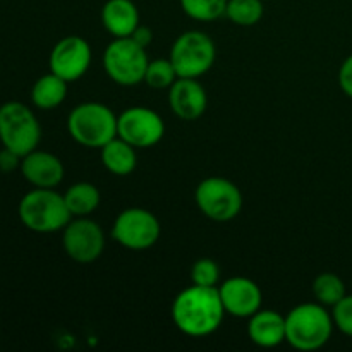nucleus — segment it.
Masks as SVG:
<instances>
[{"mask_svg":"<svg viewBox=\"0 0 352 352\" xmlns=\"http://www.w3.org/2000/svg\"><path fill=\"white\" fill-rule=\"evenodd\" d=\"M226 309L219 287L195 285L179 292L172 305V320L189 337H206L222 323Z\"/></svg>","mask_w":352,"mask_h":352,"instance_id":"obj_1","label":"nucleus"},{"mask_svg":"<svg viewBox=\"0 0 352 352\" xmlns=\"http://www.w3.org/2000/svg\"><path fill=\"white\" fill-rule=\"evenodd\" d=\"M333 325L325 306L305 302L285 316V340L298 351H316L329 342Z\"/></svg>","mask_w":352,"mask_h":352,"instance_id":"obj_2","label":"nucleus"},{"mask_svg":"<svg viewBox=\"0 0 352 352\" xmlns=\"http://www.w3.org/2000/svg\"><path fill=\"white\" fill-rule=\"evenodd\" d=\"M17 213L23 226L38 234L62 230L72 217L65 205L64 195L55 192L54 188H34L26 192L19 201Z\"/></svg>","mask_w":352,"mask_h":352,"instance_id":"obj_3","label":"nucleus"},{"mask_svg":"<svg viewBox=\"0 0 352 352\" xmlns=\"http://www.w3.org/2000/svg\"><path fill=\"white\" fill-rule=\"evenodd\" d=\"M67 129L81 146L103 148L117 138V116L103 103L86 102L69 113Z\"/></svg>","mask_w":352,"mask_h":352,"instance_id":"obj_4","label":"nucleus"},{"mask_svg":"<svg viewBox=\"0 0 352 352\" xmlns=\"http://www.w3.org/2000/svg\"><path fill=\"white\" fill-rule=\"evenodd\" d=\"M41 140V127L30 107L21 102H7L0 107V141L17 155L36 150Z\"/></svg>","mask_w":352,"mask_h":352,"instance_id":"obj_5","label":"nucleus"},{"mask_svg":"<svg viewBox=\"0 0 352 352\" xmlns=\"http://www.w3.org/2000/svg\"><path fill=\"white\" fill-rule=\"evenodd\" d=\"M148 64L146 48L138 45L131 36L116 38L103 52V67L117 85L134 86L144 81Z\"/></svg>","mask_w":352,"mask_h":352,"instance_id":"obj_6","label":"nucleus"},{"mask_svg":"<svg viewBox=\"0 0 352 352\" xmlns=\"http://www.w3.org/2000/svg\"><path fill=\"white\" fill-rule=\"evenodd\" d=\"M217 50L212 38L203 31H186L174 41L170 62L179 78H199L215 64Z\"/></svg>","mask_w":352,"mask_h":352,"instance_id":"obj_7","label":"nucleus"},{"mask_svg":"<svg viewBox=\"0 0 352 352\" xmlns=\"http://www.w3.org/2000/svg\"><path fill=\"white\" fill-rule=\"evenodd\" d=\"M195 198L203 215L215 222H229L236 219L243 208L239 188L223 177H208L199 182Z\"/></svg>","mask_w":352,"mask_h":352,"instance_id":"obj_8","label":"nucleus"},{"mask_svg":"<svg viewBox=\"0 0 352 352\" xmlns=\"http://www.w3.org/2000/svg\"><path fill=\"white\" fill-rule=\"evenodd\" d=\"M112 237L127 250H148L160 237V222L148 210L127 208L117 215L112 227Z\"/></svg>","mask_w":352,"mask_h":352,"instance_id":"obj_9","label":"nucleus"},{"mask_svg":"<svg viewBox=\"0 0 352 352\" xmlns=\"http://www.w3.org/2000/svg\"><path fill=\"white\" fill-rule=\"evenodd\" d=\"M165 124L155 110L131 107L117 117V136L134 148H151L164 138Z\"/></svg>","mask_w":352,"mask_h":352,"instance_id":"obj_10","label":"nucleus"},{"mask_svg":"<svg viewBox=\"0 0 352 352\" xmlns=\"http://www.w3.org/2000/svg\"><path fill=\"white\" fill-rule=\"evenodd\" d=\"M62 244L71 260L78 263H91L102 256L105 248V234L96 222L78 217L64 227Z\"/></svg>","mask_w":352,"mask_h":352,"instance_id":"obj_11","label":"nucleus"},{"mask_svg":"<svg viewBox=\"0 0 352 352\" xmlns=\"http://www.w3.org/2000/svg\"><path fill=\"white\" fill-rule=\"evenodd\" d=\"M50 71L67 82L78 81L86 74L91 64V48L81 36H65L50 54Z\"/></svg>","mask_w":352,"mask_h":352,"instance_id":"obj_12","label":"nucleus"},{"mask_svg":"<svg viewBox=\"0 0 352 352\" xmlns=\"http://www.w3.org/2000/svg\"><path fill=\"white\" fill-rule=\"evenodd\" d=\"M219 292L226 313L236 316V318H251L254 313L261 309L263 296H261L256 282H253L251 278H229L220 285Z\"/></svg>","mask_w":352,"mask_h":352,"instance_id":"obj_13","label":"nucleus"},{"mask_svg":"<svg viewBox=\"0 0 352 352\" xmlns=\"http://www.w3.org/2000/svg\"><path fill=\"white\" fill-rule=\"evenodd\" d=\"M168 103L179 119L196 120L205 113L208 96L196 78H177L168 91Z\"/></svg>","mask_w":352,"mask_h":352,"instance_id":"obj_14","label":"nucleus"},{"mask_svg":"<svg viewBox=\"0 0 352 352\" xmlns=\"http://www.w3.org/2000/svg\"><path fill=\"white\" fill-rule=\"evenodd\" d=\"M21 174L34 188H55L64 179V165L48 151L33 150L21 160Z\"/></svg>","mask_w":352,"mask_h":352,"instance_id":"obj_15","label":"nucleus"},{"mask_svg":"<svg viewBox=\"0 0 352 352\" xmlns=\"http://www.w3.org/2000/svg\"><path fill=\"white\" fill-rule=\"evenodd\" d=\"M250 339L260 347H277L285 342V316L272 309H260L250 318Z\"/></svg>","mask_w":352,"mask_h":352,"instance_id":"obj_16","label":"nucleus"},{"mask_svg":"<svg viewBox=\"0 0 352 352\" xmlns=\"http://www.w3.org/2000/svg\"><path fill=\"white\" fill-rule=\"evenodd\" d=\"M102 23L116 38L131 36L140 26V10L133 0H107L102 9Z\"/></svg>","mask_w":352,"mask_h":352,"instance_id":"obj_17","label":"nucleus"},{"mask_svg":"<svg viewBox=\"0 0 352 352\" xmlns=\"http://www.w3.org/2000/svg\"><path fill=\"white\" fill-rule=\"evenodd\" d=\"M102 150V164L113 175H129L136 168V148L119 136L105 144Z\"/></svg>","mask_w":352,"mask_h":352,"instance_id":"obj_18","label":"nucleus"},{"mask_svg":"<svg viewBox=\"0 0 352 352\" xmlns=\"http://www.w3.org/2000/svg\"><path fill=\"white\" fill-rule=\"evenodd\" d=\"M67 96V81L58 78L54 72L41 76L36 79L31 89V102L41 110L57 109Z\"/></svg>","mask_w":352,"mask_h":352,"instance_id":"obj_19","label":"nucleus"},{"mask_svg":"<svg viewBox=\"0 0 352 352\" xmlns=\"http://www.w3.org/2000/svg\"><path fill=\"white\" fill-rule=\"evenodd\" d=\"M65 205L72 217H86L100 205V191L91 182H76L65 191Z\"/></svg>","mask_w":352,"mask_h":352,"instance_id":"obj_20","label":"nucleus"},{"mask_svg":"<svg viewBox=\"0 0 352 352\" xmlns=\"http://www.w3.org/2000/svg\"><path fill=\"white\" fill-rule=\"evenodd\" d=\"M313 292H315V298L318 299L320 305L332 306L333 308L346 296V285H344V280L339 275L325 272V274H320L315 278Z\"/></svg>","mask_w":352,"mask_h":352,"instance_id":"obj_21","label":"nucleus"},{"mask_svg":"<svg viewBox=\"0 0 352 352\" xmlns=\"http://www.w3.org/2000/svg\"><path fill=\"white\" fill-rule=\"evenodd\" d=\"M226 16L237 26H254L263 17V0H229Z\"/></svg>","mask_w":352,"mask_h":352,"instance_id":"obj_22","label":"nucleus"},{"mask_svg":"<svg viewBox=\"0 0 352 352\" xmlns=\"http://www.w3.org/2000/svg\"><path fill=\"white\" fill-rule=\"evenodd\" d=\"M229 0H181V7L196 21H215L226 14Z\"/></svg>","mask_w":352,"mask_h":352,"instance_id":"obj_23","label":"nucleus"},{"mask_svg":"<svg viewBox=\"0 0 352 352\" xmlns=\"http://www.w3.org/2000/svg\"><path fill=\"white\" fill-rule=\"evenodd\" d=\"M174 65L170 58H157L148 64L146 72H144V82L153 89H165L170 88L177 79Z\"/></svg>","mask_w":352,"mask_h":352,"instance_id":"obj_24","label":"nucleus"},{"mask_svg":"<svg viewBox=\"0 0 352 352\" xmlns=\"http://www.w3.org/2000/svg\"><path fill=\"white\" fill-rule=\"evenodd\" d=\"M191 280L201 287H217L220 280V268L210 258H201L191 268Z\"/></svg>","mask_w":352,"mask_h":352,"instance_id":"obj_25","label":"nucleus"},{"mask_svg":"<svg viewBox=\"0 0 352 352\" xmlns=\"http://www.w3.org/2000/svg\"><path fill=\"white\" fill-rule=\"evenodd\" d=\"M333 323L346 336L352 337V296H344L342 301L333 306Z\"/></svg>","mask_w":352,"mask_h":352,"instance_id":"obj_26","label":"nucleus"},{"mask_svg":"<svg viewBox=\"0 0 352 352\" xmlns=\"http://www.w3.org/2000/svg\"><path fill=\"white\" fill-rule=\"evenodd\" d=\"M21 160H23L21 155H17L16 151L3 146L2 150H0V172L9 174V172L16 170V168H21Z\"/></svg>","mask_w":352,"mask_h":352,"instance_id":"obj_27","label":"nucleus"},{"mask_svg":"<svg viewBox=\"0 0 352 352\" xmlns=\"http://www.w3.org/2000/svg\"><path fill=\"white\" fill-rule=\"evenodd\" d=\"M339 85L342 88V91L352 98V54L340 65Z\"/></svg>","mask_w":352,"mask_h":352,"instance_id":"obj_28","label":"nucleus"},{"mask_svg":"<svg viewBox=\"0 0 352 352\" xmlns=\"http://www.w3.org/2000/svg\"><path fill=\"white\" fill-rule=\"evenodd\" d=\"M131 38H133L134 41H136L138 45H141V47H144L146 48L148 45L151 43V40H153V33H151V30L150 28H146V26H138L136 30H134V33L131 34Z\"/></svg>","mask_w":352,"mask_h":352,"instance_id":"obj_29","label":"nucleus"},{"mask_svg":"<svg viewBox=\"0 0 352 352\" xmlns=\"http://www.w3.org/2000/svg\"><path fill=\"white\" fill-rule=\"evenodd\" d=\"M263 2H265V0H263Z\"/></svg>","mask_w":352,"mask_h":352,"instance_id":"obj_30","label":"nucleus"}]
</instances>
